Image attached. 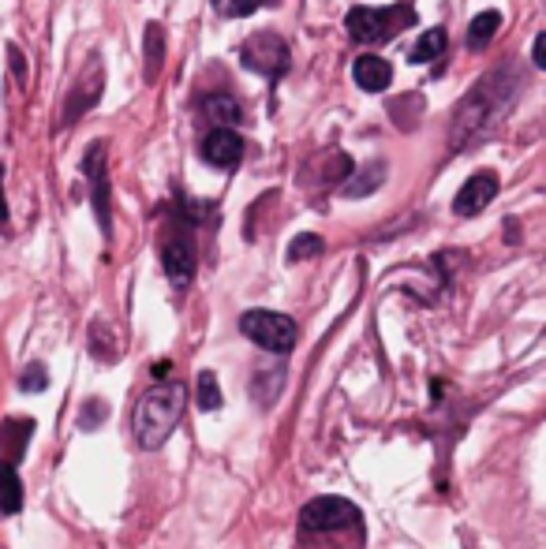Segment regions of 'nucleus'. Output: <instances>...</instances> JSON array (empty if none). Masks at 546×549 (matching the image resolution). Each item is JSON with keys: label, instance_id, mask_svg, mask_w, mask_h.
Listing matches in <instances>:
<instances>
[{"label": "nucleus", "instance_id": "obj_1", "mask_svg": "<svg viewBox=\"0 0 546 549\" xmlns=\"http://www.w3.org/2000/svg\"><path fill=\"white\" fill-rule=\"evenodd\" d=\"M184 408L187 389L180 381H158L150 393H143V400L135 404V415H131V434L139 441V449H161L176 430V423L184 419Z\"/></svg>", "mask_w": 546, "mask_h": 549}, {"label": "nucleus", "instance_id": "obj_2", "mask_svg": "<svg viewBox=\"0 0 546 549\" xmlns=\"http://www.w3.org/2000/svg\"><path fill=\"white\" fill-rule=\"evenodd\" d=\"M240 333L251 344H259L262 352L273 355H288L296 348V322L288 314H277V310H244L240 314Z\"/></svg>", "mask_w": 546, "mask_h": 549}, {"label": "nucleus", "instance_id": "obj_3", "mask_svg": "<svg viewBox=\"0 0 546 549\" xmlns=\"http://www.w3.org/2000/svg\"><path fill=\"white\" fill-rule=\"evenodd\" d=\"M416 23V12L412 8H352L345 19L348 34L356 38V42H367V45H378V42H389L393 38V27H412Z\"/></svg>", "mask_w": 546, "mask_h": 549}, {"label": "nucleus", "instance_id": "obj_4", "mask_svg": "<svg viewBox=\"0 0 546 549\" xmlns=\"http://www.w3.org/2000/svg\"><path fill=\"white\" fill-rule=\"evenodd\" d=\"M363 512L348 497H315L311 505L300 512V527L311 535L322 531H345V527H360Z\"/></svg>", "mask_w": 546, "mask_h": 549}, {"label": "nucleus", "instance_id": "obj_5", "mask_svg": "<svg viewBox=\"0 0 546 549\" xmlns=\"http://www.w3.org/2000/svg\"><path fill=\"white\" fill-rule=\"evenodd\" d=\"M83 169L90 176V202L98 213L101 236L109 240L113 236V198H109V169H105V142H94L83 157Z\"/></svg>", "mask_w": 546, "mask_h": 549}, {"label": "nucleus", "instance_id": "obj_6", "mask_svg": "<svg viewBox=\"0 0 546 549\" xmlns=\"http://www.w3.org/2000/svg\"><path fill=\"white\" fill-rule=\"evenodd\" d=\"M244 68L259 71V75H281L288 68V45L273 34V30H259L251 42L240 49Z\"/></svg>", "mask_w": 546, "mask_h": 549}, {"label": "nucleus", "instance_id": "obj_7", "mask_svg": "<svg viewBox=\"0 0 546 549\" xmlns=\"http://www.w3.org/2000/svg\"><path fill=\"white\" fill-rule=\"evenodd\" d=\"M498 172H475V176H468L464 180V187L457 191V198H453V213L457 217H475V213H483L498 198Z\"/></svg>", "mask_w": 546, "mask_h": 549}, {"label": "nucleus", "instance_id": "obj_8", "mask_svg": "<svg viewBox=\"0 0 546 549\" xmlns=\"http://www.w3.org/2000/svg\"><path fill=\"white\" fill-rule=\"evenodd\" d=\"M202 157L217 169H236L244 157V139L232 127H210L202 139Z\"/></svg>", "mask_w": 546, "mask_h": 549}, {"label": "nucleus", "instance_id": "obj_9", "mask_svg": "<svg viewBox=\"0 0 546 549\" xmlns=\"http://www.w3.org/2000/svg\"><path fill=\"white\" fill-rule=\"evenodd\" d=\"M161 266H165V273H169V281H173L176 288L191 284V277H195V247H191V240H187V236L165 240V247H161Z\"/></svg>", "mask_w": 546, "mask_h": 549}, {"label": "nucleus", "instance_id": "obj_10", "mask_svg": "<svg viewBox=\"0 0 546 549\" xmlns=\"http://www.w3.org/2000/svg\"><path fill=\"white\" fill-rule=\"evenodd\" d=\"M352 79H356V86L367 90V94H382V90L393 83V68H389L382 57L363 53V57L352 60Z\"/></svg>", "mask_w": 546, "mask_h": 549}, {"label": "nucleus", "instance_id": "obj_11", "mask_svg": "<svg viewBox=\"0 0 546 549\" xmlns=\"http://www.w3.org/2000/svg\"><path fill=\"white\" fill-rule=\"evenodd\" d=\"M30 434H34V423H30V419H8V423L0 426V445L8 452V456H4L8 464H19V460H23Z\"/></svg>", "mask_w": 546, "mask_h": 549}, {"label": "nucleus", "instance_id": "obj_12", "mask_svg": "<svg viewBox=\"0 0 546 549\" xmlns=\"http://www.w3.org/2000/svg\"><path fill=\"white\" fill-rule=\"evenodd\" d=\"M23 508V482H19V471L15 464L0 460V512L4 516H15Z\"/></svg>", "mask_w": 546, "mask_h": 549}, {"label": "nucleus", "instance_id": "obj_13", "mask_svg": "<svg viewBox=\"0 0 546 549\" xmlns=\"http://www.w3.org/2000/svg\"><path fill=\"white\" fill-rule=\"evenodd\" d=\"M446 45H449L446 30L434 27V30H427V34H423V38H419L416 45H412V53H408V60H412V64H427V60L442 57V53H446Z\"/></svg>", "mask_w": 546, "mask_h": 549}, {"label": "nucleus", "instance_id": "obj_14", "mask_svg": "<svg viewBox=\"0 0 546 549\" xmlns=\"http://www.w3.org/2000/svg\"><path fill=\"white\" fill-rule=\"evenodd\" d=\"M202 109H206V116H210L214 124H221V127L240 124V105H236L229 94H206Z\"/></svg>", "mask_w": 546, "mask_h": 549}, {"label": "nucleus", "instance_id": "obj_15", "mask_svg": "<svg viewBox=\"0 0 546 549\" xmlns=\"http://www.w3.org/2000/svg\"><path fill=\"white\" fill-rule=\"evenodd\" d=\"M498 27H502V12H479L472 19V27H468V45H472V49H483V45L498 34Z\"/></svg>", "mask_w": 546, "mask_h": 549}, {"label": "nucleus", "instance_id": "obj_16", "mask_svg": "<svg viewBox=\"0 0 546 549\" xmlns=\"http://www.w3.org/2000/svg\"><path fill=\"white\" fill-rule=\"evenodd\" d=\"M75 94H79V98H75V105L68 109V120H72V116H79L83 109H87V105H94V101L101 98V68L90 71L87 79H83V86H79Z\"/></svg>", "mask_w": 546, "mask_h": 549}, {"label": "nucleus", "instance_id": "obj_17", "mask_svg": "<svg viewBox=\"0 0 546 549\" xmlns=\"http://www.w3.org/2000/svg\"><path fill=\"white\" fill-rule=\"evenodd\" d=\"M199 408L202 411H217L221 408V400H225V396H221V385H217V374L214 370H202L199 374Z\"/></svg>", "mask_w": 546, "mask_h": 549}, {"label": "nucleus", "instance_id": "obj_18", "mask_svg": "<svg viewBox=\"0 0 546 549\" xmlns=\"http://www.w3.org/2000/svg\"><path fill=\"white\" fill-rule=\"evenodd\" d=\"M146 60H150V64H146V79H154L161 68V30L154 27V23L146 27Z\"/></svg>", "mask_w": 546, "mask_h": 549}, {"label": "nucleus", "instance_id": "obj_19", "mask_svg": "<svg viewBox=\"0 0 546 549\" xmlns=\"http://www.w3.org/2000/svg\"><path fill=\"white\" fill-rule=\"evenodd\" d=\"M322 254V240L318 236H296L292 247H288V262H303V258H315Z\"/></svg>", "mask_w": 546, "mask_h": 549}, {"label": "nucleus", "instance_id": "obj_20", "mask_svg": "<svg viewBox=\"0 0 546 549\" xmlns=\"http://www.w3.org/2000/svg\"><path fill=\"white\" fill-rule=\"evenodd\" d=\"M45 385H49V370H45L42 363L27 366L23 378H19V389H23V393H42Z\"/></svg>", "mask_w": 546, "mask_h": 549}, {"label": "nucleus", "instance_id": "obj_21", "mask_svg": "<svg viewBox=\"0 0 546 549\" xmlns=\"http://www.w3.org/2000/svg\"><path fill=\"white\" fill-rule=\"evenodd\" d=\"M105 419H109V404H105V400H87V411L79 415V426H83V430H94V426H101Z\"/></svg>", "mask_w": 546, "mask_h": 549}, {"label": "nucleus", "instance_id": "obj_22", "mask_svg": "<svg viewBox=\"0 0 546 549\" xmlns=\"http://www.w3.org/2000/svg\"><path fill=\"white\" fill-rule=\"evenodd\" d=\"M532 57H535V68H546V34H539V38H535Z\"/></svg>", "mask_w": 546, "mask_h": 549}, {"label": "nucleus", "instance_id": "obj_23", "mask_svg": "<svg viewBox=\"0 0 546 549\" xmlns=\"http://www.w3.org/2000/svg\"><path fill=\"white\" fill-rule=\"evenodd\" d=\"M8 225V202H4V165H0V228Z\"/></svg>", "mask_w": 546, "mask_h": 549}]
</instances>
